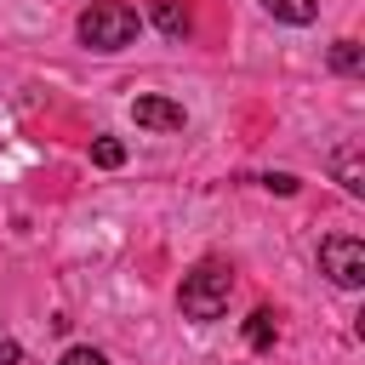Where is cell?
I'll return each instance as SVG.
<instances>
[{
	"instance_id": "obj_1",
	"label": "cell",
	"mask_w": 365,
	"mask_h": 365,
	"mask_svg": "<svg viewBox=\"0 0 365 365\" xmlns=\"http://www.w3.org/2000/svg\"><path fill=\"white\" fill-rule=\"evenodd\" d=\"M137 11L125 6V0H97V6H86L80 11V40L91 46V51H125L131 40H137Z\"/></svg>"
},
{
	"instance_id": "obj_2",
	"label": "cell",
	"mask_w": 365,
	"mask_h": 365,
	"mask_svg": "<svg viewBox=\"0 0 365 365\" xmlns=\"http://www.w3.org/2000/svg\"><path fill=\"white\" fill-rule=\"evenodd\" d=\"M228 291H234V274L222 268V262H200L194 274H182V291H177V302H182V314L188 319H222L228 314Z\"/></svg>"
},
{
	"instance_id": "obj_3",
	"label": "cell",
	"mask_w": 365,
	"mask_h": 365,
	"mask_svg": "<svg viewBox=\"0 0 365 365\" xmlns=\"http://www.w3.org/2000/svg\"><path fill=\"white\" fill-rule=\"evenodd\" d=\"M319 274H331V285H342V291H359L365 285V240H354V234L319 240Z\"/></svg>"
},
{
	"instance_id": "obj_4",
	"label": "cell",
	"mask_w": 365,
	"mask_h": 365,
	"mask_svg": "<svg viewBox=\"0 0 365 365\" xmlns=\"http://www.w3.org/2000/svg\"><path fill=\"white\" fill-rule=\"evenodd\" d=\"M131 120H137L143 131H182V125H188L182 103H171V97H154V91L131 103Z\"/></svg>"
},
{
	"instance_id": "obj_5",
	"label": "cell",
	"mask_w": 365,
	"mask_h": 365,
	"mask_svg": "<svg viewBox=\"0 0 365 365\" xmlns=\"http://www.w3.org/2000/svg\"><path fill=\"white\" fill-rule=\"evenodd\" d=\"M331 171H336V182H342L348 194H365V160H359V148H342V154L331 160Z\"/></svg>"
},
{
	"instance_id": "obj_6",
	"label": "cell",
	"mask_w": 365,
	"mask_h": 365,
	"mask_svg": "<svg viewBox=\"0 0 365 365\" xmlns=\"http://www.w3.org/2000/svg\"><path fill=\"white\" fill-rule=\"evenodd\" d=\"M279 23H314L319 17V0H262Z\"/></svg>"
},
{
	"instance_id": "obj_7",
	"label": "cell",
	"mask_w": 365,
	"mask_h": 365,
	"mask_svg": "<svg viewBox=\"0 0 365 365\" xmlns=\"http://www.w3.org/2000/svg\"><path fill=\"white\" fill-rule=\"evenodd\" d=\"M331 68H336V74H365V51H359V40H336V46H331Z\"/></svg>"
},
{
	"instance_id": "obj_8",
	"label": "cell",
	"mask_w": 365,
	"mask_h": 365,
	"mask_svg": "<svg viewBox=\"0 0 365 365\" xmlns=\"http://www.w3.org/2000/svg\"><path fill=\"white\" fill-rule=\"evenodd\" d=\"M154 23H160L171 40H182V34H188V11H182L177 0H160V6H154Z\"/></svg>"
},
{
	"instance_id": "obj_9",
	"label": "cell",
	"mask_w": 365,
	"mask_h": 365,
	"mask_svg": "<svg viewBox=\"0 0 365 365\" xmlns=\"http://www.w3.org/2000/svg\"><path fill=\"white\" fill-rule=\"evenodd\" d=\"M245 342H251L257 354H262V348H274V314H268V308H257V314L245 319Z\"/></svg>"
},
{
	"instance_id": "obj_10",
	"label": "cell",
	"mask_w": 365,
	"mask_h": 365,
	"mask_svg": "<svg viewBox=\"0 0 365 365\" xmlns=\"http://www.w3.org/2000/svg\"><path fill=\"white\" fill-rule=\"evenodd\" d=\"M91 165H103V171L125 165V143H120V137H97V143H91Z\"/></svg>"
},
{
	"instance_id": "obj_11",
	"label": "cell",
	"mask_w": 365,
	"mask_h": 365,
	"mask_svg": "<svg viewBox=\"0 0 365 365\" xmlns=\"http://www.w3.org/2000/svg\"><path fill=\"white\" fill-rule=\"evenodd\" d=\"M57 365H108V359H103V348H86V342H80V348H68Z\"/></svg>"
},
{
	"instance_id": "obj_12",
	"label": "cell",
	"mask_w": 365,
	"mask_h": 365,
	"mask_svg": "<svg viewBox=\"0 0 365 365\" xmlns=\"http://www.w3.org/2000/svg\"><path fill=\"white\" fill-rule=\"evenodd\" d=\"M262 188L268 194H297V177L291 171H274V177H262Z\"/></svg>"
},
{
	"instance_id": "obj_13",
	"label": "cell",
	"mask_w": 365,
	"mask_h": 365,
	"mask_svg": "<svg viewBox=\"0 0 365 365\" xmlns=\"http://www.w3.org/2000/svg\"><path fill=\"white\" fill-rule=\"evenodd\" d=\"M17 359H23V348L17 342H0V365H17Z\"/></svg>"
}]
</instances>
